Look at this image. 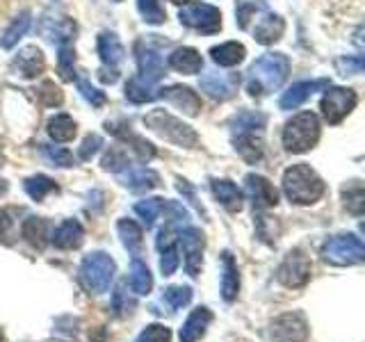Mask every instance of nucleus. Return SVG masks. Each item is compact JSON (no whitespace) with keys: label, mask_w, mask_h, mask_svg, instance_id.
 Segmentation results:
<instances>
[{"label":"nucleus","mask_w":365,"mask_h":342,"mask_svg":"<svg viewBox=\"0 0 365 342\" xmlns=\"http://www.w3.org/2000/svg\"><path fill=\"white\" fill-rule=\"evenodd\" d=\"M290 73V60L283 53H265L251 64L247 76V91L249 96L262 98L277 91Z\"/></svg>","instance_id":"f257e3e1"},{"label":"nucleus","mask_w":365,"mask_h":342,"mask_svg":"<svg viewBox=\"0 0 365 342\" xmlns=\"http://www.w3.org/2000/svg\"><path fill=\"white\" fill-rule=\"evenodd\" d=\"M233 146L249 165H256L262 157V133H265V114L240 112L231 119Z\"/></svg>","instance_id":"f03ea898"},{"label":"nucleus","mask_w":365,"mask_h":342,"mask_svg":"<svg viewBox=\"0 0 365 342\" xmlns=\"http://www.w3.org/2000/svg\"><path fill=\"white\" fill-rule=\"evenodd\" d=\"M324 180L308 165H292L283 174V194L294 205H313L324 197Z\"/></svg>","instance_id":"7ed1b4c3"},{"label":"nucleus","mask_w":365,"mask_h":342,"mask_svg":"<svg viewBox=\"0 0 365 342\" xmlns=\"http://www.w3.org/2000/svg\"><path fill=\"white\" fill-rule=\"evenodd\" d=\"M319 142V119L315 112H299L285 123L283 146L288 153H306Z\"/></svg>","instance_id":"20e7f679"},{"label":"nucleus","mask_w":365,"mask_h":342,"mask_svg":"<svg viewBox=\"0 0 365 342\" xmlns=\"http://www.w3.org/2000/svg\"><path fill=\"white\" fill-rule=\"evenodd\" d=\"M114 274H117V265L106 251H91L80 265V283L89 294H103L108 292Z\"/></svg>","instance_id":"39448f33"},{"label":"nucleus","mask_w":365,"mask_h":342,"mask_svg":"<svg viewBox=\"0 0 365 342\" xmlns=\"http://www.w3.org/2000/svg\"><path fill=\"white\" fill-rule=\"evenodd\" d=\"M144 125H146L148 130H153L155 135L165 137L167 142H174L178 146L197 148V144H199V135L194 133L187 123H182L180 119L171 117V114L165 112V110L148 112L146 117H144Z\"/></svg>","instance_id":"423d86ee"},{"label":"nucleus","mask_w":365,"mask_h":342,"mask_svg":"<svg viewBox=\"0 0 365 342\" xmlns=\"http://www.w3.org/2000/svg\"><path fill=\"white\" fill-rule=\"evenodd\" d=\"M322 258L329 265L351 267L365 260V247L361 242V237H356L354 233L334 235L322 244Z\"/></svg>","instance_id":"0eeeda50"},{"label":"nucleus","mask_w":365,"mask_h":342,"mask_svg":"<svg viewBox=\"0 0 365 342\" xmlns=\"http://www.w3.org/2000/svg\"><path fill=\"white\" fill-rule=\"evenodd\" d=\"M182 26L203 34H215L222 30V11L205 3H185L178 11Z\"/></svg>","instance_id":"6e6552de"},{"label":"nucleus","mask_w":365,"mask_h":342,"mask_svg":"<svg viewBox=\"0 0 365 342\" xmlns=\"http://www.w3.org/2000/svg\"><path fill=\"white\" fill-rule=\"evenodd\" d=\"M359 103V96L354 89H347V87H327L324 96H322V103H319V108H322V114L324 119L331 123V125H338L342 119L351 114V110L356 108Z\"/></svg>","instance_id":"1a4fd4ad"},{"label":"nucleus","mask_w":365,"mask_h":342,"mask_svg":"<svg viewBox=\"0 0 365 342\" xmlns=\"http://www.w3.org/2000/svg\"><path fill=\"white\" fill-rule=\"evenodd\" d=\"M311 258H308L302 249H292L277 269V279L285 288H304L311 281Z\"/></svg>","instance_id":"9d476101"},{"label":"nucleus","mask_w":365,"mask_h":342,"mask_svg":"<svg viewBox=\"0 0 365 342\" xmlns=\"http://www.w3.org/2000/svg\"><path fill=\"white\" fill-rule=\"evenodd\" d=\"M98 55L103 60V71H101V80L103 83L114 85L119 80V64L123 62V46L117 39L114 32H101L98 37Z\"/></svg>","instance_id":"9b49d317"},{"label":"nucleus","mask_w":365,"mask_h":342,"mask_svg":"<svg viewBox=\"0 0 365 342\" xmlns=\"http://www.w3.org/2000/svg\"><path fill=\"white\" fill-rule=\"evenodd\" d=\"M272 342H306L308 340V324L299 313H285L277 317L269 326Z\"/></svg>","instance_id":"f8f14e48"},{"label":"nucleus","mask_w":365,"mask_h":342,"mask_svg":"<svg viewBox=\"0 0 365 342\" xmlns=\"http://www.w3.org/2000/svg\"><path fill=\"white\" fill-rule=\"evenodd\" d=\"M178 242L182 247V256H185L187 274L192 279H197L201 274V265H203V247H205L203 233L199 231V228L187 226L178 233Z\"/></svg>","instance_id":"ddd939ff"},{"label":"nucleus","mask_w":365,"mask_h":342,"mask_svg":"<svg viewBox=\"0 0 365 342\" xmlns=\"http://www.w3.org/2000/svg\"><path fill=\"white\" fill-rule=\"evenodd\" d=\"M245 190L249 194L251 203H254L256 210H265V208H274L279 203V192L272 185L267 178H262L258 174H249L245 178Z\"/></svg>","instance_id":"4468645a"},{"label":"nucleus","mask_w":365,"mask_h":342,"mask_svg":"<svg viewBox=\"0 0 365 342\" xmlns=\"http://www.w3.org/2000/svg\"><path fill=\"white\" fill-rule=\"evenodd\" d=\"M240 85V76L237 73H217L210 71L201 76V89L215 100H226L231 98Z\"/></svg>","instance_id":"2eb2a0df"},{"label":"nucleus","mask_w":365,"mask_h":342,"mask_svg":"<svg viewBox=\"0 0 365 342\" xmlns=\"http://www.w3.org/2000/svg\"><path fill=\"white\" fill-rule=\"evenodd\" d=\"M137 66H140V80H144L146 85H155L160 78L165 76V62L153 48L137 43Z\"/></svg>","instance_id":"dca6fc26"},{"label":"nucleus","mask_w":365,"mask_h":342,"mask_svg":"<svg viewBox=\"0 0 365 342\" xmlns=\"http://www.w3.org/2000/svg\"><path fill=\"white\" fill-rule=\"evenodd\" d=\"M160 98H167L171 105L180 108L187 117H197L201 110V98L197 96V91L182 85H171L167 89H160Z\"/></svg>","instance_id":"f3484780"},{"label":"nucleus","mask_w":365,"mask_h":342,"mask_svg":"<svg viewBox=\"0 0 365 342\" xmlns=\"http://www.w3.org/2000/svg\"><path fill=\"white\" fill-rule=\"evenodd\" d=\"M212 322V313L208 311L205 306H199V308H194V311L190 313V317L185 319V324H182L180 328V342H199L203 336H205V331H208Z\"/></svg>","instance_id":"a211bd4d"},{"label":"nucleus","mask_w":365,"mask_h":342,"mask_svg":"<svg viewBox=\"0 0 365 342\" xmlns=\"http://www.w3.org/2000/svg\"><path fill=\"white\" fill-rule=\"evenodd\" d=\"M51 242L57 249H66V251L68 249H78L80 244L85 242V228L78 219H66L53 231Z\"/></svg>","instance_id":"6ab92c4d"},{"label":"nucleus","mask_w":365,"mask_h":342,"mask_svg":"<svg viewBox=\"0 0 365 342\" xmlns=\"http://www.w3.org/2000/svg\"><path fill=\"white\" fill-rule=\"evenodd\" d=\"M14 71L23 78H37L43 73L46 68V60H43V53L37 48V46H28L23 48L16 57H14Z\"/></svg>","instance_id":"aec40b11"},{"label":"nucleus","mask_w":365,"mask_h":342,"mask_svg":"<svg viewBox=\"0 0 365 342\" xmlns=\"http://www.w3.org/2000/svg\"><path fill=\"white\" fill-rule=\"evenodd\" d=\"M210 190L215 194V199L220 201L228 212H240L242 210V192L237 190L233 180L226 178H212Z\"/></svg>","instance_id":"412c9836"},{"label":"nucleus","mask_w":365,"mask_h":342,"mask_svg":"<svg viewBox=\"0 0 365 342\" xmlns=\"http://www.w3.org/2000/svg\"><path fill=\"white\" fill-rule=\"evenodd\" d=\"M329 87V80H313V83H297L288 91H283V96L279 100L281 110H297L302 103L313 94L317 89Z\"/></svg>","instance_id":"4be33fe9"},{"label":"nucleus","mask_w":365,"mask_h":342,"mask_svg":"<svg viewBox=\"0 0 365 342\" xmlns=\"http://www.w3.org/2000/svg\"><path fill=\"white\" fill-rule=\"evenodd\" d=\"M283 30H285V23L281 16L277 14H269V11H265L262 14V19L256 23L254 28V39L262 46H269L274 41H279L283 37Z\"/></svg>","instance_id":"5701e85b"},{"label":"nucleus","mask_w":365,"mask_h":342,"mask_svg":"<svg viewBox=\"0 0 365 342\" xmlns=\"http://www.w3.org/2000/svg\"><path fill=\"white\" fill-rule=\"evenodd\" d=\"M169 66L176 68L178 73L194 76L203 68V57L199 55V51L190 48V46H182V48H176L169 55Z\"/></svg>","instance_id":"b1692460"},{"label":"nucleus","mask_w":365,"mask_h":342,"mask_svg":"<svg viewBox=\"0 0 365 342\" xmlns=\"http://www.w3.org/2000/svg\"><path fill=\"white\" fill-rule=\"evenodd\" d=\"M237 292H240L237 265L231 256V251H224L222 254V296H224V301H235Z\"/></svg>","instance_id":"393cba45"},{"label":"nucleus","mask_w":365,"mask_h":342,"mask_svg":"<svg viewBox=\"0 0 365 342\" xmlns=\"http://www.w3.org/2000/svg\"><path fill=\"white\" fill-rule=\"evenodd\" d=\"M48 231H51V224L46 222L43 217H28V219L23 222V226H21V235L39 251L48 244V237H51Z\"/></svg>","instance_id":"a878e982"},{"label":"nucleus","mask_w":365,"mask_h":342,"mask_svg":"<svg viewBox=\"0 0 365 342\" xmlns=\"http://www.w3.org/2000/svg\"><path fill=\"white\" fill-rule=\"evenodd\" d=\"M158 182H160V176L153 169H146V167H133L121 176V185L128 190H135V192L153 190V187H158Z\"/></svg>","instance_id":"bb28decb"},{"label":"nucleus","mask_w":365,"mask_h":342,"mask_svg":"<svg viewBox=\"0 0 365 342\" xmlns=\"http://www.w3.org/2000/svg\"><path fill=\"white\" fill-rule=\"evenodd\" d=\"M108 130L112 133V135H117L119 140H123V142H128L130 146H133V151L137 153V157L140 160H151V157H155V148H153V144H148L144 137H140V135H135V133H130L125 125H117V123H108Z\"/></svg>","instance_id":"cd10ccee"},{"label":"nucleus","mask_w":365,"mask_h":342,"mask_svg":"<svg viewBox=\"0 0 365 342\" xmlns=\"http://www.w3.org/2000/svg\"><path fill=\"white\" fill-rule=\"evenodd\" d=\"M245 55H247V48L242 43H237V41H226L222 46H215V48H210L212 62L220 64V66H235V64H240L245 60Z\"/></svg>","instance_id":"c85d7f7f"},{"label":"nucleus","mask_w":365,"mask_h":342,"mask_svg":"<svg viewBox=\"0 0 365 342\" xmlns=\"http://www.w3.org/2000/svg\"><path fill=\"white\" fill-rule=\"evenodd\" d=\"M117 231H119V237H121L123 247L130 251L133 258L140 256L142 254V237H144L142 228L137 226L133 219H119L117 222Z\"/></svg>","instance_id":"c756f323"},{"label":"nucleus","mask_w":365,"mask_h":342,"mask_svg":"<svg viewBox=\"0 0 365 342\" xmlns=\"http://www.w3.org/2000/svg\"><path fill=\"white\" fill-rule=\"evenodd\" d=\"M267 5L265 0H237L235 5V23L240 30H249L251 21L256 19V14H265Z\"/></svg>","instance_id":"7c9ffc66"},{"label":"nucleus","mask_w":365,"mask_h":342,"mask_svg":"<svg viewBox=\"0 0 365 342\" xmlns=\"http://www.w3.org/2000/svg\"><path fill=\"white\" fill-rule=\"evenodd\" d=\"M130 290L135 294H148L153 288V276H151V271H148V267L144 265V262L140 258H133L130 262Z\"/></svg>","instance_id":"2f4dec72"},{"label":"nucleus","mask_w":365,"mask_h":342,"mask_svg":"<svg viewBox=\"0 0 365 342\" xmlns=\"http://www.w3.org/2000/svg\"><path fill=\"white\" fill-rule=\"evenodd\" d=\"M46 130H48L51 140H55V142H71L76 137L78 125L68 114H55V117L48 121V128Z\"/></svg>","instance_id":"473e14b6"},{"label":"nucleus","mask_w":365,"mask_h":342,"mask_svg":"<svg viewBox=\"0 0 365 342\" xmlns=\"http://www.w3.org/2000/svg\"><path fill=\"white\" fill-rule=\"evenodd\" d=\"M46 37L51 41H57V46L62 43H71L73 34H76V23L71 19H57V21H46Z\"/></svg>","instance_id":"72a5a7b5"},{"label":"nucleus","mask_w":365,"mask_h":342,"mask_svg":"<svg viewBox=\"0 0 365 342\" xmlns=\"http://www.w3.org/2000/svg\"><path fill=\"white\" fill-rule=\"evenodd\" d=\"M125 98L130 103H151L160 98V89H155V85H146L140 78H133L125 85Z\"/></svg>","instance_id":"f704fd0d"},{"label":"nucleus","mask_w":365,"mask_h":342,"mask_svg":"<svg viewBox=\"0 0 365 342\" xmlns=\"http://www.w3.org/2000/svg\"><path fill=\"white\" fill-rule=\"evenodd\" d=\"M23 187H26L28 192V197L32 201H43L48 194L57 192V185H55V180L48 178V176H43V174H37V176H30L26 182H23Z\"/></svg>","instance_id":"c9c22d12"},{"label":"nucleus","mask_w":365,"mask_h":342,"mask_svg":"<svg viewBox=\"0 0 365 342\" xmlns=\"http://www.w3.org/2000/svg\"><path fill=\"white\" fill-rule=\"evenodd\" d=\"M28 28H30V11H21V14L11 21V26L3 32V37H0V46H3V48H11V46H16V41L28 32Z\"/></svg>","instance_id":"e433bc0d"},{"label":"nucleus","mask_w":365,"mask_h":342,"mask_svg":"<svg viewBox=\"0 0 365 342\" xmlns=\"http://www.w3.org/2000/svg\"><path fill=\"white\" fill-rule=\"evenodd\" d=\"M342 201H345V208L361 217L363 210H365V192H363V185L359 180H351L347 187H342Z\"/></svg>","instance_id":"4c0bfd02"},{"label":"nucleus","mask_w":365,"mask_h":342,"mask_svg":"<svg viewBox=\"0 0 365 342\" xmlns=\"http://www.w3.org/2000/svg\"><path fill=\"white\" fill-rule=\"evenodd\" d=\"M163 210H165V199H158V197L144 199V201H140L135 205V212L140 214V219H144L146 228H151L155 224V219H158Z\"/></svg>","instance_id":"58836bf2"},{"label":"nucleus","mask_w":365,"mask_h":342,"mask_svg":"<svg viewBox=\"0 0 365 342\" xmlns=\"http://www.w3.org/2000/svg\"><path fill=\"white\" fill-rule=\"evenodd\" d=\"M21 210L16 208H0V242L11 244L16 235V217Z\"/></svg>","instance_id":"ea45409f"},{"label":"nucleus","mask_w":365,"mask_h":342,"mask_svg":"<svg viewBox=\"0 0 365 342\" xmlns=\"http://www.w3.org/2000/svg\"><path fill=\"white\" fill-rule=\"evenodd\" d=\"M137 9H140L142 19L151 23V26H163L167 21L165 7L160 5V0H137Z\"/></svg>","instance_id":"a19ab883"},{"label":"nucleus","mask_w":365,"mask_h":342,"mask_svg":"<svg viewBox=\"0 0 365 342\" xmlns=\"http://www.w3.org/2000/svg\"><path fill=\"white\" fill-rule=\"evenodd\" d=\"M76 53L71 48V43L60 46V60H57V68H60V78L64 83H71L76 78Z\"/></svg>","instance_id":"79ce46f5"},{"label":"nucleus","mask_w":365,"mask_h":342,"mask_svg":"<svg viewBox=\"0 0 365 342\" xmlns=\"http://www.w3.org/2000/svg\"><path fill=\"white\" fill-rule=\"evenodd\" d=\"M165 299L169 301L171 308H182L187 306L192 301V288H187V285H171V288L165 290Z\"/></svg>","instance_id":"37998d69"},{"label":"nucleus","mask_w":365,"mask_h":342,"mask_svg":"<svg viewBox=\"0 0 365 342\" xmlns=\"http://www.w3.org/2000/svg\"><path fill=\"white\" fill-rule=\"evenodd\" d=\"M135 342H171V331L163 324H151L137 336Z\"/></svg>","instance_id":"c03bdc74"},{"label":"nucleus","mask_w":365,"mask_h":342,"mask_svg":"<svg viewBox=\"0 0 365 342\" xmlns=\"http://www.w3.org/2000/svg\"><path fill=\"white\" fill-rule=\"evenodd\" d=\"M103 169L106 171H121V169H125L130 162H128V157H125V153L121 151L119 146H114V148H110V151L106 153V157H103Z\"/></svg>","instance_id":"a18cd8bd"},{"label":"nucleus","mask_w":365,"mask_h":342,"mask_svg":"<svg viewBox=\"0 0 365 342\" xmlns=\"http://www.w3.org/2000/svg\"><path fill=\"white\" fill-rule=\"evenodd\" d=\"M37 96H39V100L43 103V105H48V108H55V105H62V100H64V96H62V91L55 87V83H46L37 89Z\"/></svg>","instance_id":"49530a36"},{"label":"nucleus","mask_w":365,"mask_h":342,"mask_svg":"<svg viewBox=\"0 0 365 342\" xmlns=\"http://www.w3.org/2000/svg\"><path fill=\"white\" fill-rule=\"evenodd\" d=\"M160 254H163V258H160V271H163V276H171V274L178 269V262H180L176 244L163 249Z\"/></svg>","instance_id":"de8ad7c7"},{"label":"nucleus","mask_w":365,"mask_h":342,"mask_svg":"<svg viewBox=\"0 0 365 342\" xmlns=\"http://www.w3.org/2000/svg\"><path fill=\"white\" fill-rule=\"evenodd\" d=\"M363 57L361 55H356V57H338L336 60V68L340 71V76H356V73H361L363 71Z\"/></svg>","instance_id":"09e8293b"},{"label":"nucleus","mask_w":365,"mask_h":342,"mask_svg":"<svg viewBox=\"0 0 365 342\" xmlns=\"http://www.w3.org/2000/svg\"><path fill=\"white\" fill-rule=\"evenodd\" d=\"M43 153L57 167H73V155L68 153L66 148H60V146H43Z\"/></svg>","instance_id":"8fccbe9b"},{"label":"nucleus","mask_w":365,"mask_h":342,"mask_svg":"<svg viewBox=\"0 0 365 342\" xmlns=\"http://www.w3.org/2000/svg\"><path fill=\"white\" fill-rule=\"evenodd\" d=\"M78 89H80V94L85 96V100H89L94 108H101L103 103H106V94L91 87V85L87 83V80H78Z\"/></svg>","instance_id":"3c124183"},{"label":"nucleus","mask_w":365,"mask_h":342,"mask_svg":"<svg viewBox=\"0 0 365 342\" xmlns=\"http://www.w3.org/2000/svg\"><path fill=\"white\" fill-rule=\"evenodd\" d=\"M101 146H103V140L98 135H87L83 146H80V151H78L80 160H91V155H96Z\"/></svg>","instance_id":"603ef678"},{"label":"nucleus","mask_w":365,"mask_h":342,"mask_svg":"<svg viewBox=\"0 0 365 342\" xmlns=\"http://www.w3.org/2000/svg\"><path fill=\"white\" fill-rule=\"evenodd\" d=\"M5 190H7V182H5V180H0V194H3Z\"/></svg>","instance_id":"864d4df0"},{"label":"nucleus","mask_w":365,"mask_h":342,"mask_svg":"<svg viewBox=\"0 0 365 342\" xmlns=\"http://www.w3.org/2000/svg\"><path fill=\"white\" fill-rule=\"evenodd\" d=\"M171 3H174V5H185L187 0H171Z\"/></svg>","instance_id":"5fc2aeb1"},{"label":"nucleus","mask_w":365,"mask_h":342,"mask_svg":"<svg viewBox=\"0 0 365 342\" xmlns=\"http://www.w3.org/2000/svg\"><path fill=\"white\" fill-rule=\"evenodd\" d=\"M0 167H3V153H0Z\"/></svg>","instance_id":"6e6d98bb"},{"label":"nucleus","mask_w":365,"mask_h":342,"mask_svg":"<svg viewBox=\"0 0 365 342\" xmlns=\"http://www.w3.org/2000/svg\"><path fill=\"white\" fill-rule=\"evenodd\" d=\"M0 342H3V336H0Z\"/></svg>","instance_id":"4d7b16f0"}]
</instances>
